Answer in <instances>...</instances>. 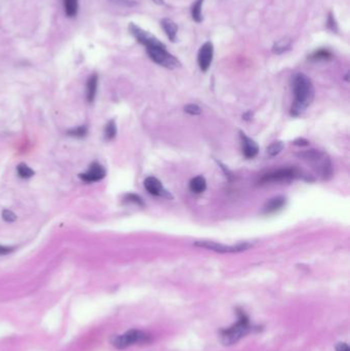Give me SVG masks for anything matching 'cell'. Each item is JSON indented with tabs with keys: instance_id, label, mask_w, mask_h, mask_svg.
Instances as JSON below:
<instances>
[{
	"instance_id": "8992f818",
	"label": "cell",
	"mask_w": 350,
	"mask_h": 351,
	"mask_svg": "<svg viewBox=\"0 0 350 351\" xmlns=\"http://www.w3.org/2000/svg\"><path fill=\"white\" fill-rule=\"evenodd\" d=\"M300 177H302V176L299 170L295 168H280L276 172L264 174L262 179L260 180V183L267 184V183H276V182L278 183V182H284V181L286 182Z\"/></svg>"
},
{
	"instance_id": "1f68e13d",
	"label": "cell",
	"mask_w": 350,
	"mask_h": 351,
	"mask_svg": "<svg viewBox=\"0 0 350 351\" xmlns=\"http://www.w3.org/2000/svg\"><path fill=\"white\" fill-rule=\"evenodd\" d=\"M308 143L309 142L305 139H297L294 141V145H297V146H307Z\"/></svg>"
},
{
	"instance_id": "30bf717a",
	"label": "cell",
	"mask_w": 350,
	"mask_h": 351,
	"mask_svg": "<svg viewBox=\"0 0 350 351\" xmlns=\"http://www.w3.org/2000/svg\"><path fill=\"white\" fill-rule=\"evenodd\" d=\"M105 176L106 170L104 168V166L98 162H94L90 166L88 170L86 172L80 174V178L86 183H92L101 181L105 178Z\"/></svg>"
},
{
	"instance_id": "3957f363",
	"label": "cell",
	"mask_w": 350,
	"mask_h": 351,
	"mask_svg": "<svg viewBox=\"0 0 350 351\" xmlns=\"http://www.w3.org/2000/svg\"><path fill=\"white\" fill-rule=\"evenodd\" d=\"M299 156L303 160L312 164L314 168L324 179H328L332 176V164H330V160L324 153L318 150H309L301 152Z\"/></svg>"
},
{
	"instance_id": "4dcf8cb0",
	"label": "cell",
	"mask_w": 350,
	"mask_h": 351,
	"mask_svg": "<svg viewBox=\"0 0 350 351\" xmlns=\"http://www.w3.org/2000/svg\"><path fill=\"white\" fill-rule=\"evenodd\" d=\"M336 351H350V349L346 343H339L336 346Z\"/></svg>"
},
{
	"instance_id": "4fadbf2b",
	"label": "cell",
	"mask_w": 350,
	"mask_h": 351,
	"mask_svg": "<svg viewBox=\"0 0 350 351\" xmlns=\"http://www.w3.org/2000/svg\"><path fill=\"white\" fill-rule=\"evenodd\" d=\"M160 25L166 32V36L168 37L170 40L172 42H174L177 40V34H178V26L174 23L172 20L164 18L160 21Z\"/></svg>"
},
{
	"instance_id": "f546056e",
	"label": "cell",
	"mask_w": 350,
	"mask_h": 351,
	"mask_svg": "<svg viewBox=\"0 0 350 351\" xmlns=\"http://www.w3.org/2000/svg\"><path fill=\"white\" fill-rule=\"evenodd\" d=\"M14 250V248L12 246H0V256H4V255H8L12 252Z\"/></svg>"
},
{
	"instance_id": "ffe728a7",
	"label": "cell",
	"mask_w": 350,
	"mask_h": 351,
	"mask_svg": "<svg viewBox=\"0 0 350 351\" xmlns=\"http://www.w3.org/2000/svg\"><path fill=\"white\" fill-rule=\"evenodd\" d=\"M290 48V39L284 38L274 44V48H272V52L276 54H282L286 50H288Z\"/></svg>"
},
{
	"instance_id": "5bb4252c",
	"label": "cell",
	"mask_w": 350,
	"mask_h": 351,
	"mask_svg": "<svg viewBox=\"0 0 350 351\" xmlns=\"http://www.w3.org/2000/svg\"><path fill=\"white\" fill-rule=\"evenodd\" d=\"M286 198L284 196H276L269 200L264 204V212L265 214H274L280 210H282L286 206Z\"/></svg>"
},
{
	"instance_id": "7a4b0ae2",
	"label": "cell",
	"mask_w": 350,
	"mask_h": 351,
	"mask_svg": "<svg viewBox=\"0 0 350 351\" xmlns=\"http://www.w3.org/2000/svg\"><path fill=\"white\" fill-rule=\"evenodd\" d=\"M238 320L236 324L228 328L221 330L222 342L225 345H233L238 343L242 337L248 335L252 330L254 326L250 324L248 318L244 311H238Z\"/></svg>"
},
{
	"instance_id": "52a82bcc",
	"label": "cell",
	"mask_w": 350,
	"mask_h": 351,
	"mask_svg": "<svg viewBox=\"0 0 350 351\" xmlns=\"http://www.w3.org/2000/svg\"><path fill=\"white\" fill-rule=\"evenodd\" d=\"M198 248H204L210 250H214L217 252H244L248 250L252 244L248 242H240L238 244H233V246H226L223 244H218L215 242H208V240H200V242H196L194 244Z\"/></svg>"
},
{
	"instance_id": "277c9868",
	"label": "cell",
	"mask_w": 350,
	"mask_h": 351,
	"mask_svg": "<svg viewBox=\"0 0 350 351\" xmlns=\"http://www.w3.org/2000/svg\"><path fill=\"white\" fill-rule=\"evenodd\" d=\"M146 50L151 60L160 66H162L168 69H176L181 66L180 61L176 56L166 50L164 44L147 48Z\"/></svg>"
},
{
	"instance_id": "4316f807",
	"label": "cell",
	"mask_w": 350,
	"mask_h": 351,
	"mask_svg": "<svg viewBox=\"0 0 350 351\" xmlns=\"http://www.w3.org/2000/svg\"><path fill=\"white\" fill-rule=\"evenodd\" d=\"M326 27H328L330 30H332V31H334V32H337V31H338V26H337L336 20H335L333 14H328V22H326Z\"/></svg>"
},
{
	"instance_id": "ac0fdd59",
	"label": "cell",
	"mask_w": 350,
	"mask_h": 351,
	"mask_svg": "<svg viewBox=\"0 0 350 351\" xmlns=\"http://www.w3.org/2000/svg\"><path fill=\"white\" fill-rule=\"evenodd\" d=\"M66 16L73 18L78 12V0H63Z\"/></svg>"
},
{
	"instance_id": "5b68a950",
	"label": "cell",
	"mask_w": 350,
	"mask_h": 351,
	"mask_svg": "<svg viewBox=\"0 0 350 351\" xmlns=\"http://www.w3.org/2000/svg\"><path fill=\"white\" fill-rule=\"evenodd\" d=\"M150 342V336L140 330H130L122 335L115 336L111 343L118 349H126L136 344H144Z\"/></svg>"
},
{
	"instance_id": "603a6c76",
	"label": "cell",
	"mask_w": 350,
	"mask_h": 351,
	"mask_svg": "<svg viewBox=\"0 0 350 351\" xmlns=\"http://www.w3.org/2000/svg\"><path fill=\"white\" fill-rule=\"evenodd\" d=\"M284 148V144L282 141H276L274 142L271 145L268 146L267 148V154H269L270 156H276L278 153H280V151Z\"/></svg>"
},
{
	"instance_id": "d6a6232c",
	"label": "cell",
	"mask_w": 350,
	"mask_h": 351,
	"mask_svg": "<svg viewBox=\"0 0 350 351\" xmlns=\"http://www.w3.org/2000/svg\"><path fill=\"white\" fill-rule=\"evenodd\" d=\"M152 2H155L156 4H158V6H162L164 4V0H152Z\"/></svg>"
},
{
	"instance_id": "7402d4cb",
	"label": "cell",
	"mask_w": 350,
	"mask_h": 351,
	"mask_svg": "<svg viewBox=\"0 0 350 351\" xmlns=\"http://www.w3.org/2000/svg\"><path fill=\"white\" fill-rule=\"evenodd\" d=\"M16 172L22 179H29L34 174V170L25 164H20L16 166Z\"/></svg>"
},
{
	"instance_id": "9a60e30c",
	"label": "cell",
	"mask_w": 350,
	"mask_h": 351,
	"mask_svg": "<svg viewBox=\"0 0 350 351\" xmlns=\"http://www.w3.org/2000/svg\"><path fill=\"white\" fill-rule=\"evenodd\" d=\"M96 88H98V76L96 74H92L88 77V82H86V100L88 102L92 103L94 102L96 94Z\"/></svg>"
},
{
	"instance_id": "83f0119b",
	"label": "cell",
	"mask_w": 350,
	"mask_h": 351,
	"mask_svg": "<svg viewBox=\"0 0 350 351\" xmlns=\"http://www.w3.org/2000/svg\"><path fill=\"white\" fill-rule=\"evenodd\" d=\"M2 218H4V221L10 222V223H12V222H14V221L16 220V214H14V212L10 210H4L2 212Z\"/></svg>"
},
{
	"instance_id": "2e32d148",
	"label": "cell",
	"mask_w": 350,
	"mask_h": 351,
	"mask_svg": "<svg viewBox=\"0 0 350 351\" xmlns=\"http://www.w3.org/2000/svg\"><path fill=\"white\" fill-rule=\"evenodd\" d=\"M189 187L190 190L192 192L196 193H202L206 190V179L202 177V176H198V177L193 178L190 183H189Z\"/></svg>"
},
{
	"instance_id": "f1b7e54d",
	"label": "cell",
	"mask_w": 350,
	"mask_h": 351,
	"mask_svg": "<svg viewBox=\"0 0 350 351\" xmlns=\"http://www.w3.org/2000/svg\"><path fill=\"white\" fill-rule=\"evenodd\" d=\"M126 200H128L130 202H134V204H137L139 206H143V200L140 196H138V195H136L134 193H130V194H126Z\"/></svg>"
},
{
	"instance_id": "9c48e42d",
	"label": "cell",
	"mask_w": 350,
	"mask_h": 351,
	"mask_svg": "<svg viewBox=\"0 0 350 351\" xmlns=\"http://www.w3.org/2000/svg\"><path fill=\"white\" fill-rule=\"evenodd\" d=\"M214 46L212 42H206L202 46L198 54V63L202 71L206 72L212 62Z\"/></svg>"
},
{
	"instance_id": "ba28073f",
	"label": "cell",
	"mask_w": 350,
	"mask_h": 351,
	"mask_svg": "<svg viewBox=\"0 0 350 351\" xmlns=\"http://www.w3.org/2000/svg\"><path fill=\"white\" fill-rule=\"evenodd\" d=\"M128 31L134 37L136 40H137L140 44L144 46L146 48H152V46H162L164 44L154 35H152L148 31L143 30L142 28H140L137 25H134V23L130 24Z\"/></svg>"
},
{
	"instance_id": "484cf974",
	"label": "cell",
	"mask_w": 350,
	"mask_h": 351,
	"mask_svg": "<svg viewBox=\"0 0 350 351\" xmlns=\"http://www.w3.org/2000/svg\"><path fill=\"white\" fill-rule=\"evenodd\" d=\"M110 2L124 8H132L134 6H137V2H136L134 0H110Z\"/></svg>"
},
{
	"instance_id": "d4e9b609",
	"label": "cell",
	"mask_w": 350,
	"mask_h": 351,
	"mask_svg": "<svg viewBox=\"0 0 350 351\" xmlns=\"http://www.w3.org/2000/svg\"><path fill=\"white\" fill-rule=\"evenodd\" d=\"M184 111L190 115H200L202 113V108L198 105L194 104H189L184 107Z\"/></svg>"
},
{
	"instance_id": "e0dca14e",
	"label": "cell",
	"mask_w": 350,
	"mask_h": 351,
	"mask_svg": "<svg viewBox=\"0 0 350 351\" xmlns=\"http://www.w3.org/2000/svg\"><path fill=\"white\" fill-rule=\"evenodd\" d=\"M204 0H196L191 6V16L193 21H196V23H202V4Z\"/></svg>"
},
{
	"instance_id": "8fae6325",
	"label": "cell",
	"mask_w": 350,
	"mask_h": 351,
	"mask_svg": "<svg viewBox=\"0 0 350 351\" xmlns=\"http://www.w3.org/2000/svg\"><path fill=\"white\" fill-rule=\"evenodd\" d=\"M144 186L145 189L152 195H155V196H166V198H170V195L168 194V192L164 188L162 182L156 179L155 177H148L145 179L144 181Z\"/></svg>"
},
{
	"instance_id": "7c38bea8",
	"label": "cell",
	"mask_w": 350,
	"mask_h": 351,
	"mask_svg": "<svg viewBox=\"0 0 350 351\" xmlns=\"http://www.w3.org/2000/svg\"><path fill=\"white\" fill-rule=\"evenodd\" d=\"M240 138L242 142V152L246 158H254L259 152V147L257 143L240 132Z\"/></svg>"
},
{
	"instance_id": "d6986e66",
	"label": "cell",
	"mask_w": 350,
	"mask_h": 351,
	"mask_svg": "<svg viewBox=\"0 0 350 351\" xmlns=\"http://www.w3.org/2000/svg\"><path fill=\"white\" fill-rule=\"evenodd\" d=\"M332 58H333L332 52L326 48H320L318 50H316L309 56L310 60L312 61H328V60H330Z\"/></svg>"
},
{
	"instance_id": "cb8c5ba5",
	"label": "cell",
	"mask_w": 350,
	"mask_h": 351,
	"mask_svg": "<svg viewBox=\"0 0 350 351\" xmlns=\"http://www.w3.org/2000/svg\"><path fill=\"white\" fill-rule=\"evenodd\" d=\"M67 134L71 136H76V138H82V136H84L88 134V128L86 126H80L69 130Z\"/></svg>"
},
{
	"instance_id": "44dd1931",
	"label": "cell",
	"mask_w": 350,
	"mask_h": 351,
	"mask_svg": "<svg viewBox=\"0 0 350 351\" xmlns=\"http://www.w3.org/2000/svg\"><path fill=\"white\" fill-rule=\"evenodd\" d=\"M104 134H105V139L107 141H111V140H113L115 138L116 134H118V128H116V124H115V122L113 120H110L106 124Z\"/></svg>"
},
{
	"instance_id": "6da1fadb",
	"label": "cell",
	"mask_w": 350,
	"mask_h": 351,
	"mask_svg": "<svg viewBox=\"0 0 350 351\" xmlns=\"http://www.w3.org/2000/svg\"><path fill=\"white\" fill-rule=\"evenodd\" d=\"M294 103L292 105L290 113L294 116L301 115L314 99V86L310 78L304 73H297L293 77Z\"/></svg>"
}]
</instances>
